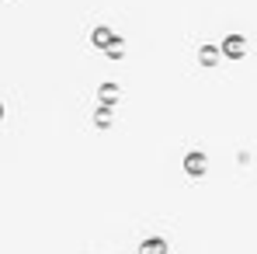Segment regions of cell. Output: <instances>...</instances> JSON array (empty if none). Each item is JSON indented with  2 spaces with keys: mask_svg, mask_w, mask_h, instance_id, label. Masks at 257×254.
Listing matches in <instances>:
<instances>
[]
</instances>
